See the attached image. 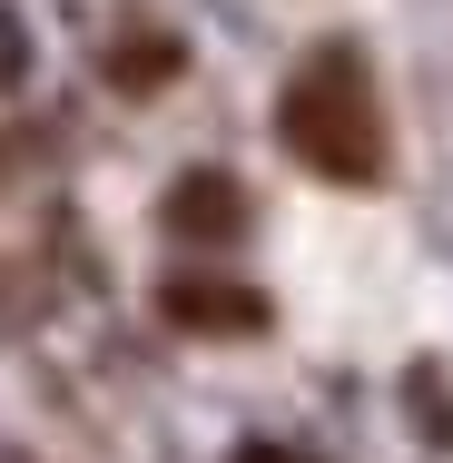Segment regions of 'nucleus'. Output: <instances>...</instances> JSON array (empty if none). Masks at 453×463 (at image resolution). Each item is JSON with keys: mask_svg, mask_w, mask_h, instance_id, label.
Segmentation results:
<instances>
[{"mask_svg": "<svg viewBox=\"0 0 453 463\" xmlns=\"http://www.w3.org/2000/svg\"><path fill=\"white\" fill-rule=\"evenodd\" d=\"M276 138H286V158H306L335 187L384 178V99H374V70L355 40H326L296 60V80L276 99Z\"/></svg>", "mask_w": 453, "mask_h": 463, "instance_id": "nucleus-1", "label": "nucleus"}, {"mask_svg": "<svg viewBox=\"0 0 453 463\" xmlns=\"http://www.w3.org/2000/svg\"><path fill=\"white\" fill-rule=\"evenodd\" d=\"M158 316L187 335H267V296L237 277H168L158 286Z\"/></svg>", "mask_w": 453, "mask_h": 463, "instance_id": "nucleus-2", "label": "nucleus"}, {"mask_svg": "<svg viewBox=\"0 0 453 463\" xmlns=\"http://www.w3.org/2000/svg\"><path fill=\"white\" fill-rule=\"evenodd\" d=\"M158 217H168V237H187V247H237L247 237V187L227 178V168H187Z\"/></svg>", "mask_w": 453, "mask_h": 463, "instance_id": "nucleus-3", "label": "nucleus"}, {"mask_svg": "<svg viewBox=\"0 0 453 463\" xmlns=\"http://www.w3.org/2000/svg\"><path fill=\"white\" fill-rule=\"evenodd\" d=\"M178 70H187L178 30H128V40L109 50V90H158V80H178Z\"/></svg>", "mask_w": 453, "mask_h": 463, "instance_id": "nucleus-4", "label": "nucleus"}, {"mask_svg": "<svg viewBox=\"0 0 453 463\" xmlns=\"http://www.w3.org/2000/svg\"><path fill=\"white\" fill-rule=\"evenodd\" d=\"M20 80H30V20L0 0V90H20Z\"/></svg>", "mask_w": 453, "mask_h": 463, "instance_id": "nucleus-5", "label": "nucleus"}, {"mask_svg": "<svg viewBox=\"0 0 453 463\" xmlns=\"http://www.w3.org/2000/svg\"><path fill=\"white\" fill-rule=\"evenodd\" d=\"M414 404H424V444H453V414H444V384L414 374Z\"/></svg>", "mask_w": 453, "mask_h": 463, "instance_id": "nucleus-6", "label": "nucleus"}, {"mask_svg": "<svg viewBox=\"0 0 453 463\" xmlns=\"http://www.w3.org/2000/svg\"><path fill=\"white\" fill-rule=\"evenodd\" d=\"M237 463H306V454H286V444H237Z\"/></svg>", "mask_w": 453, "mask_h": 463, "instance_id": "nucleus-7", "label": "nucleus"}, {"mask_svg": "<svg viewBox=\"0 0 453 463\" xmlns=\"http://www.w3.org/2000/svg\"><path fill=\"white\" fill-rule=\"evenodd\" d=\"M0 463H30V454H10V444H0Z\"/></svg>", "mask_w": 453, "mask_h": 463, "instance_id": "nucleus-8", "label": "nucleus"}]
</instances>
